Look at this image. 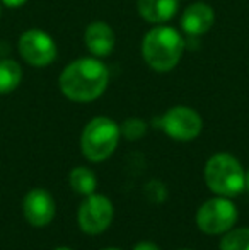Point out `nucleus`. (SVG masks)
Here are the masks:
<instances>
[{"instance_id": "nucleus-23", "label": "nucleus", "mask_w": 249, "mask_h": 250, "mask_svg": "<svg viewBox=\"0 0 249 250\" xmlns=\"http://www.w3.org/2000/svg\"><path fill=\"white\" fill-rule=\"evenodd\" d=\"M0 12H2V7H0Z\"/></svg>"}, {"instance_id": "nucleus-11", "label": "nucleus", "mask_w": 249, "mask_h": 250, "mask_svg": "<svg viewBox=\"0 0 249 250\" xmlns=\"http://www.w3.org/2000/svg\"><path fill=\"white\" fill-rule=\"evenodd\" d=\"M84 44L87 51L96 58H106L114 51L116 34L113 27L104 21H94L84 31Z\"/></svg>"}, {"instance_id": "nucleus-20", "label": "nucleus", "mask_w": 249, "mask_h": 250, "mask_svg": "<svg viewBox=\"0 0 249 250\" xmlns=\"http://www.w3.org/2000/svg\"><path fill=\"white\" fill-rule=\"evenodd\" d=\"M101 250H121V249H116V247H104V249H101Z\"/></svg>"}, {"instance_id": "nucleus-3", "label": "nucleus", "mask_w": 249, "mask_h": 250, "mask_svg": "<svg viewBox=\"0 0 249 250\" xmlns=\"http://www.w3.org/2000/svg\"><path fill=\"white\" fill-rule=\"evenodd\" d=\"M205 182L210 191L224 198H234L246 189V172L230 153H215L205 164Z\"/></svg>"}, {"instance_id": "nucleus-19", "label": "nucleus", "mask_w": 249, "mask_h": 250, "mask_svg": "<svg viewBox=\"0 0 249 250\" xmlns=\"http://www.w3.org/2000/svg\"><path fill=\"white\" fill-rule=\"evenodd\" d=\"M246 189L249 191V170L246 172Z\"/></svg>"}, {"instance_id": "nucleus-15", "label": "nucleus", "mask_w": 249, "mask_h": 250, "mask_svg": "<svg viewBox=\"0 0 249 250\" xmlns=\"http://www.w3.org/2000/svg\"><path fill=\"white\" fill-rule=\"evenodd\" d=\"M220 250H249V228H234L226 231L220 240Z\"/></svg>"}, {"instance_id": "nucleus-17", "label": "nucleus", "mask_w": 249, "mask_h": 250, "mask_svg": "<svg viewBox=\"0 0 249 250\" xmlns=\"http://www.w3.org/2000/svg\"><path fill=\"white\" fill-rule=\"evenodd\" d=\"M133 250H160V249L154 242H140V244H136L133 247Z\"/></svg>"}, {"instance_id": "nucleus-14", "label": "nucleus", "mask_w": 249, "mask_h": 250, "mask_svg": "<svg viewBox=\"0 0 249 250\" xmlns=\"http://www.w3.org/2000/svg\"><path fill=\"white\" fill-rule=\"evenodd\" d=\"M68 181H70V188L82 196L92 194L97 188L96 175H94V172L87 167H75L72 172H70Z\"/></svg>"}, {"instance_id": "nucleus-18", "label": "nucleus", "mask_w": 249, "mask_h": 250, "mask_svg": "<svg viewBox=\"0 0 249 250\" xmlns=\"http://www.w3.org/2000/svg\"><path fill=\"white\" fill-rule=\"evenodd\" d=\"M27 0H2V5L9 7V9H19L26 3Z\"/></svg>"}, {"instance_id": "nucleus-7", "label": "nucleus", "mask_w": 249, "mask_h": 250, "mask_svg": "<svg viewBox=\"0 0 249 250\" xmlns=\"http://www.w3.org/2000/svg\"><path fill=\"white\" fill-rule=\"evenodd\" d=\"M159 128L176 142H191L203 129V119L193 107L174 105L167 109L157 121Z\"/></svg>"}, {"instance_id": "nucleus-21", "label": "nucleus", "mask_w": 249, "mask_h": 250, "mask_svg": "<svg viewBox=\"0 0 249 250\" xmlns=\"http://www.w3.org/2000/svg\"><path fill=\"white\" fill-rule=\"evenodd\" d=\"M53 250H72V249H68V247H58V249H53Z\"/></svg>"}, {"instance_id": "nucleus-13", "label": "nucleus", "mask_w": 249, "mask_h": 250, "mask_svg": "<svg viewBox=\"0 0 249 250\" xmlns=\"http://www.w3.org/2000/svg\"><path fill=\"white\" fill-rule=\"evenodd\" d=\"M23 82V66L12 58H0V96L10 94Z\"/></svg>"}, {"instance_id": "nucleus-9", "label": "nucleus", "mask_w": 249, "mask_h": 250, "mask_svg": "<svg viewBox=\"0 0 249 250\" xmlns=\"http://www.w3.org/2000/svg\"><path fill=\"white\" fill-rule=\"evenodd\" d=\"M55 201L51 194L45 189H33L26 194L23 203L24 218L29 225L36 228H43L50 225L55 218Z\"/></svg>"}, {"instance_id": "nucleus-16", "label": "nucleus", "mask_w": 249, "mask_h": 250, "mask_svg": "<svg viewBox=\"0 0 249 250\" xmlns=\"http://www.w3.org/2000/svg\"><path fill=\"white\" fill-rule=\"evenodd\" d=\"M147 129H149V126H147V123L142 118H128L120 125L121 136H125L130 142L142 140L147 135Z\"/></svg>"}, {"instance_id": "nucleus-4", "label": "nucleus", "mask_w": 249, "mask_h": 250, "mask_svg": "<svg viewBox=\"0 0 249 250\" xmlns=\"http://www.w3.org/2000/svg\"><path fill=\"white\" fill-rule=\"evenodd\" d=\"M121 138L120 125L106 116L92 118L80 135V151L91 162H104L114 153Z\"/></svg>"}, {"instance_id": "nucleus-5", "label": "nucleus", "mask_w": 249, "mask_h": 250, "mask_svg": "<svg viewBox=\"0 0 249 250\" xmlns=\"http://www.w3.org/2000/svg\"><path fill=\"white\" fill-rule=\"evenodd\" d=\"M237 221V208L229 198H212L196 211V225L206 235H220L232 230Z\"/></svg>"}, {"instance_id": "nucleus-10", "label": "nucleus", "mask_w": 249, "mask_h": 250, "mask_svg": "<svg viewBox=\"0 0 249 250\" xmlns=\"http://www.w3.org/2000/svg\"><path fill=\"white\" fill-rule=\"evenodd\" d=\"M215 24V10L206 2H193L181 14V29L189 38L206 34Z\"/></svg>"}, {"instance_id": "nucleus-22", "label": "nucleus", "mask_w": 249, "mask_h": 250, "mask_svg": "<svg viewBox=\"0 0 249 250\" xmlns=\"http://www.w3.org/2000/svg\"><path fill=\"white\" fill-rule=\"evenodd\" d=\"M181 250H191V249H181Z\"/></svg>"}, {"instance_id": "nucleus-12", "label": "nucleus", "mask_w": 249, "mask_h": 250, "mask_svg": "<svg viewBox=\"0 0 249 250\" xmlns=\"http://www.w3.org/2000/svg\"><path fill=\"white\" fill-rule=\"evenodd\" d=\"M180 0H136V10L145 22L159 26L174 19Z\"/></svg>"}, {"instance_id": "nucleus-1", "label": "nucleus", "mask_w": 249, "mask_h": 250, "mask_svg": "<svg viewBox=\"0 0 249 250\" xmlns=\"http://www.w3.org/2000/svg\"><path fill=\"white\" fill-rule=\"evenodd\" d=\"M110 68L101 58L82 56L68 65L58 75L60 92L72 102H92L99 99L110 85Z\"/></svg>"}, {"instance_id": "nucleus-8", "label": "nucleus", "mask_w": 249, "mask_h": 250, "mask_svg": "<svg viewBox=\"0 0 249 250\" xmlns=\"http://www.w3.org/2000/svg\"><path fill=\"white\" fill-rule=\"evenodd\" d=\"M114 208L111 201L103 194H89L79 206V227L87 235H99L111 225Z\"/></svg>"}, {"instance_id": "nucleus-2", "label": "nucleus", "mask_w": 249, "mask_h": 250, "mask_svg": "<svg viewBox=\"0 0 249 250\" xmlns=\"http://www.w3.org/2000/svg\"><path fill=\"white\" fill-rule=\"evenodd\" d=\"M142 58L150 70L157 73H167L180 65L186 50L183 33L176 27L159 24L147 31L142 40Z\"/></svg>"}, {"instance_id": "nucleus-6", "label": "nucleus", "mask_w": 249, "mask_h": 250, "mask_svg": "<svg viewBox=\"0 0 249 250\" xmlns=\"http://www.w3.org/2000/svg\"><path fill=\"white\" fill-rule=\"evenodd\" d=\"M17 51L21 58L33 68H45L50 66L57 60L58 48L55 40L43 29L31 27L19 36Z\"/></svg>"}]
</instances>
